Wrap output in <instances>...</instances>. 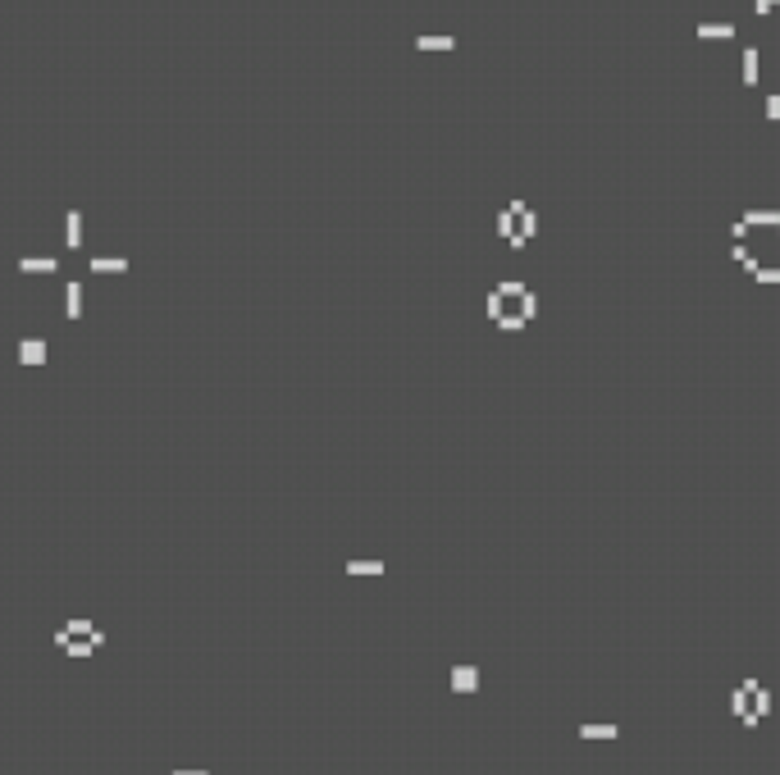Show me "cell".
Masks as SVG:
<instances>
[{"instance_id": "1", "label": "cell", "mask_w": 780, "mask_h": 775, "mask_svg": "<svg viewBox=\"0 0 780 775\" xmlns=\"http://www.w3.org/2000/svg\"><path fill=\"white\" fill-rule=\"evenodd\" d=\"M484 310H488V324H497L502 333H516V328H525L529 319L538 315V297H534V287L507 278V283H497L493 292H488Z\"/></svg>"}, {"instance_id": "2", "label": "cell", "mask_w": 780, "mask_h": 775, "mask_svg": "<svg viewBox=\"0 0 780 775\" xmlns=\"http://www.w3.org/2000/svg\"><path fill=\"white\" fill-rule=\"evenodd\" d=\"M493 232L502 237V247H512V251H525L529 242L538 237V210L529 206V201H507L502 210H497V224H493Z\"/></svg>"}, {"instance_id": "3", "label": "cell", "mask_w": 780, "mask_h": 775, "mask_svg": "<svg viewBox=\"0 0 780 775\" xmlns=\"http://www.w3.org/2000/svg\"><path fill=\"white\" fill-rule=\"evenodd\" d=\"M18 365H32V370L46 365V342L42 337H23V342H18Z\"/></svg>"}, {"instance_id": "4", "label": "cell", "mask_w": 780, "mask_h": 775, "mask_svg": "<svg viewBox=\"0 0 780 775\" xmlns=\"http://www.w3.org/2000/svg\"><path fill=\"white\" fill-rule=\"evenodd\" d=\"M87 269H92L96 278H105V274H128V256H96V260H87Z\"/></svg>"}, {"instance_id": "5", "label": "cell", "mask_w": 780, "mask_h": 775, "mask_svg": "<svg viewBox=\"0 0 780 775\" xmlns=\"http://www.w3.org/2000/svg\"><path fill=\"white\" fill-rule=\"evenodd\" d=\"M475 689H479L475 666H452V693H475Z\"/></svg>"}, {"instance_id": "6", "label": "cell", "mask_w": 780, "mask_h": 775, "mask_svg": "<svg viewBox=\"0 0 780 775\" xmlns=\"http://www.w3.org/2000/svg\"><path fill=\"white\" fill-rule=\"evenodd\" d=\"M55 647H60V652H69V657H92V652H96L92 638H87V643H78L69 629H60V634H55Z\"/></svg>"}, {"instance_id": "7", "label": "cell", "mask_w": 780, "mask_h": 775, "mask_svg": "<svg viewBox=\"0 0 780 775\" xmlns=\"http://www.w3.org/2000/svg\"><path fill=\"white\" fill-rule=\"evenodd\" d=\"M730 712H735L739 721H744V730H753V725H757L753 702H748V689H735V693H730Z\"/></svg>"}, {"instance_id": "8", "label": "cell", "mask_w": 780, "mask_h": 775, "mask_svg": "<svg viewBox=\"0 0 780 775\" xmlns=\"http://www.w3.org/2000/svg\"><path fill=\"white\" fill-rule=\"evenodd\" d=\"M55 269H60L55 256H23L18 260V274H55Z\"/></svg>"}, {"instance_id": "9", "label": "cell", "mask_w": 780, "mask_h": 775, "mask_svg": "<svg viewBox=\"0 0 780 775\" xmlns=\"http://www.w3.org/2000/svg\"><path fill=\"white\" fill-rule=\"evenodd\" d=\"M64 247L69 251L82 247V210H69V215H64Z\"/></svg>"}, {"instance_id": "10", "label": "cell", "mask_w": 780, "mask_h": 775, "mask_svg": "<svg viewBox=\"0 0 780 775\" xmlns=\"http://www.w3.org/2000/svg\"><path fill=\"white\" fill-rule=\"evenodd\" d=\"M60 297H64V319H78L82 315V283H69Z\"/></svg>"}, {"instance_id": "11", "label": "cell", "mask_w": 780, "mask_h": 775, "mask_svg": "<svg viewBox=\"0 0 780 775\" xmlns=\"http://www.w3.org/2000/svg\"><path fill=\"white\" fill-rule=\"evenodd\" d=\"M748 698H753V716H757V721H762V716H767V712H772V693H767V689H762V684H757V689H753V693H748Z\"/></svg>"}, {"instance_id": "12", "label": "cell", "mask_w": 780, "mask_h": 775, "mask_svg": "<svg viewBox=\"0 0 780 775\" xmlns=\"http://www.w3.org/2000/svg\"><path fill=\"white\" fill-rule=\"evenodd\" d=\"M347 575H383V561H347Z\"/></svg>"}, {"instance_id": "13", "label": "cell", "mask_w": 780, "mask_h": 775, "mask_svg": "<svg viewBox=\"0 0 780 775\" xmlns=\"http://www.w3.org/2000/svg\"><path fill=\"white\" fill-rule=\"evenodd\" d=\"M580 739H616V725H580Z\"/></svg>"}, {"instance_id": "14", "label": "cell", "mask_w": 780, "mask_h": 775, "mask_svg": "<svg viewBox=\"0 0 780 775\" xmlns=\"http://www.w3.org/2000/svg\"><path fill=\"white\" fill-rule=\"evenodd\" d=\"M416 46H420V51H452L457 42H452V37H420Z\"/></svg>"}, {"instance_id": "15", "label": "cell", "mask_w": 780, "mask_h": 775, "mask_svg": "<svg viewBox=\"0 0 780 775\" xmlns=\"http://www.w3.org/2000/svg\"><path fill=\"white\" fill-rule=\"evenodd\" d=\"M698 37H735L730 23H698Z\"/></svg>"}, {"instance_id": "16", "label": "cell", "mask_w": 780, "mask_h": 775, "mask_svg": "<svg viewBox=\"0 0 780 775\" xmlns=\"http://www.w3.org/2000/svg\"><path fill=\"white\" fill-rule=\"evenodd\" d=\"M64 629H69V634H73V638H78V634H92V629H96V625H92V620H82V616H78V620H69V625H64Z\"/></svg>"}, {"instance_id": "17", "label": "cell", "mask_w": 780, "mask_h": 775, "mask_svg": "<svg viewBox=\"0 0 780 775\" xmlns=\"http://www.w3.org/2000/svg\"><path fill=\"white\" fill-rule=\"evenodd\" d=\"M753 73H757V51H748V55H744V82H757Z\"/></svg>"}, {"instance_id": "18", "label": "cell", "mask_w": 780, "mask_h": 775, "mask_svg": "<svg viewBox=\"0 0 780 775\" xmlns=\"http://www.w3.org/2000/svg\"><path fill=\"white\" fill-rule=\"evenodd\" d=\"M767 119H780V96H772V101H767Z\"/></svg>"}, {"instance_id": "19", "label": "cell", "mask_w": 780, "mask_h": 775, "mask_svg": "<svg viewBox=\"0 0 780 775\" xmlns=\"http://www.w3.org/2000/svg\"><path fill=\"white\" fill-rule=\"evenodd\" d=\"M780 5V0H757V14H772V9Z\"/></svg>"}, {"instance_id": "20", "label": "cell", "mask_w": 780, "mask_h": 775, "mask_svg": "<svg viewBox=\"0 0 780 775\" xmlns=\"http://www.w3.org/2000/svg\"><path fill=\"white\" fill-rule=\"evenodd\" d=\"M173 775H210V771H173Z\"/></svg>"}]
</instances>
